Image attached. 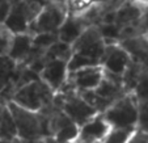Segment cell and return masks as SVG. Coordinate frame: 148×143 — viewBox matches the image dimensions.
Wrapping results in <instances>:
<instances>
[{
	"mask_svg": "<svg viewBox=\"0 0 148 143\" xmlns=\"http://www.w3.org/2000/svg\"><path fill=\"white\" fill-rule=\"evenodd\" d=\"M131 58L127 51L119 45V42H110L106 43V50L102 59V68L108 72L122 75L131 65Z\"/></svg>",
	"mask_w": 148,
	"mask_h": 143,
	"instance_id": "9c48e42d",
	"label": "cell"
},
{
	"mask_svg": "<svg viewBox=\"0 0 148 143\" xmlns=\"http://www.w3.org/2000/svg\"><path fill=\"white\" fill-rule=\"evenodd\" d=\"M45 142L46 143H66V142H60V140L55 139L54 137H46L45 138ZM72 143H76V142H72Z\"/></svg>",
	"mask_w": 148,
	"mask_h": 143,
	"instance_id": "4316f807",
	"label": "cell"
},
{
	"mask_svg": "<svg viewBox=\"0 0 148 143\" xmlns=\"http://www.w3.org/2000/svg\"><path fill=\"white\" fill-rule=\"evenodd\" d=\"M135 130L136 129H118V127H112L109 134L105 137V139L101 143H127Z\"/></svg>",
	"mask_w": 148,
	"mask_h": 143,
	"instance_id": "44dd1931",
	"label": "cell"
},
{
	"mask_svg": "<svg viewBox=\"0 0 148 143\" xmlns=\"http://www.w3.org/2000/svg\"><path fill=\"white\" fill-rule=\"evenodd\" d=\"M0 143H12V140H4V139H0Z\"/></svg>",
	"mask_w": 148,
	"mask_h": 143,
	"instance_id": "f546056e",
	"label": "cell"
},
{
	"mask_svg": "<svg viewBox=\"0 0 148 143\" xmlns=\"http://www.w3.org/2000/svg\"><path fill=\"white\" fill-rule=\"evenodd\" d=\"M71 56H72V46L62 42V41H56L45 53L46 62L50 60V59H63V60L70 62Z\"/></svg>",
	"mask_w": 148,
	"mask_h": 143,
	"instance_id": "ac0fdd59",
	"label": "cell"
},
{
	"mask_svg": "<svg viewBox=\"0 0 148 143\" xmlns=\"http://www.w3.org/2000/svg\"><path fill=\"white\" fill-rule=\"evenodd\" d=\"M68 62L63 59H50L47 60L43 70L39 74L41 80H43L54 92H59L64 87L68 79Z\"/></svg>",
	"mask_w": 148,
	"mask_h": 143,
	"instance_id": "30bf717a",
	"label": "cell"
},
{
	"mask_svg": "<svg viewBox=\"0 0 148 143\" xmlns=\"http://www.w3.org/2000/svg\"><path fill=\"white\" fill-rule=\"evenodd\" d=\"M132 1H138V3H147L148 4V0H132Z\"/></svg>",
	"mask_w": 148,
	"mask_h": 143,
	"instance_id": "f1b7e54d",
	"label": "cell"
},
{
	"mask_svg": "<svg viewBox=\"0 0 148 143\" xmlns=\"http://www.w3.org/2000/svg\"><path fill=\"white\" fill-rule=\"evenodd\" d=\"M119 45L127 51L131 60L142 67H148V36L140 34L119 41Z\"/></svg>",
	"mask_w": 148,
	"mask_h": 143,
	"instance_id": "7c38bea8",
	"label": "cell"
},
{
	"mask_svg": "<svg viewBox=\"0 0 148 143\" xmlns=\"http://www.w3.org/2000/svg\"><path fill=\"white\" fill-rule=\"evenodd\" d=\"M59 41L58 33H38L33 36V47L38 51L46 53L49 47Z\"/></svg>",
	"mask_w": 148,
	"mask_h": 143,
	"instance_id": "ffe728a7",
	"label": "cell"
},
{
	"mask_svg": "<svg viewBox=\"0 0 148 143\" xmlns=\"http://www.w3.org/2000/svg\"><path fill=\"white\" fill-rule=\"evenodd\" d=\"M106 50V42L97 26H89L72 43V56L68 62V72L83 67L101 66Z\"/></svg>",
	"mask_w": 148,
	"mask_h": 143,
	"instance_id": "6da1fadb",
	"label": "cell"
},
{
	"mask_svg": "<svg viewBox=\"0 0 148 143\" xmlns=\"http://www.w3.org/2000/svg\"><path fill=\"white\" fill-rule=\"evenodd\" d=\"M142 70H143V67L140 65L131 62L129 68L123 74V89H125L126 95L127 93H134L135 88L138 85V81H139Z\"/></svg>",
	"mask_w": 148,
	"mask_h": 143,
	"instance_id": "e0dca14e",
	"label": "cell"
},
{
	"mask_svg": "<svg viewBox=\"0 0 148 143\" xmlns=\"http://www.w3.org/2000/svg\"><path fill=\"white\" fill-rule=\"evenodd\" d=\"M112 130V126L108 124L101 114H97L79 126V137L76 142L79 143H101L105 137Z\"/></svg>",
	"mask_w": 148,
	"mask_h": 143,
	"instance_id": "8fae6325",
	"label": "cell"
},
{
	"mask_svg": "<svg viewBox=\"0 0 148 143\" xmlns=\"http://www.w3.org/2000/svg\"><path fill=\"white\" fill-rule=\"evenodd\" d=\"M139 114L140 105L134 93H127L119 97L105 112L101 113L110 126L118 129H138Z\"/></svg>",
	"mask_w": 148,
	"mask_h": 143,
	"instance_id": "3957f363",
	"label": "cell"
},
{
	"mask_svg": "<svg viewBox=\"0 0 148 143\" xmlns=\"http://www.w3.org/2000/svg\"><path fill=\"white\" fill-rule=\"evenodd\" d=\"M127 143H148V134L144 133L143 130L136 129L132 133V135L130 137Z\"/></svg>",
	"mask_w": 148,
	"mask_h": 143,
	"instance_id": "d4e9b609",
	"label": "cell"
},
{
	"mask_svg": "<svg viewBox=\"0 0 148 143\" xmlns=\"http://www.w3.org/2000/svg\"><path fill=\"white\" fill-rule=\"evenodd\" d=\"M13 38H14L13 32L5 24H0V56H5L9 54Z\"/></svg>",
	"mask_w": 148,
	"mask_h": 143,
	"instance_id": "7402d4cb",
	"label": "cell"
},
{
	"mask_svg": "<svg viewBox=\"0 0 148 143\" xmlns=\"http://www.w3.org/2000/svg\"><path fill=\"white\" fill-rule=\"evenodd\" d=\"M54 104L60 108L77 126H81L100 113L92 108L77 91L70 88L67 84L54 96Z\"/></svg>",
	"mask_w": 148,
	"mask_h": 143,
	"instance_id": "277c9868",
	"label": "cell"
},
{
	"mask_svg": "<svg viewBox=\"0 0 148 143\" xmlns=\"http://www.w3.org/2000/svg\"><path fill=\"white\" fill-rule=\"evenodd\" d=\"M32 50H33V34L18 33L14 34L8 56L13 59L17 65H24L28 60Z\"/></svg>",
	"mask_w": 148,
	"mask_h": 143,
	"instance_id": "5bb4252c",
	"label": "cell"
},
{
	"mask_svg": "<svg viewBox=\"0 0 148 143\" xmlns=\"http://www.w3.org/2000/svg\"><path fill=\"white\" fill-rule=\"evenodd\" d=\"M7 107L14 118L20 139L32 140L49 137L47 114L45 112H32L13 101H9Z\"/></svg>",
	"mask_w": 148,
	"mask_h": 143,
	"instance_id": "7a4b0ae2",
	"label": "cell"
},
{
	"mask_svg": "<svg viewBox=\"0 0 148 143\" xmlns=\"http://www.w3.org/2000/svg\"><path fill=\"white\" fill-rule=\"evenodd\" d=\"M17 65L8 55L0 56V91L4 89L9 83H12L17 71Z\"/></svg>",
	"mask_w": 148,
	"mask_h": 143,
	"instance_id": "2e32d148",
	"label": "cell"
},
{
	"mask_svg": "<svg viewBox=\"0 0 148 143\" xmlns=\"http://www.w3.org/2000/svg\"><path fill=\"white\" fill-rule=\"evenodd\" d=\"M55 92L43 80L38 79L17 89L12 101L32 112H41L54 102Z\"/></svg>",
	"mask_w": 148,
	"mask_h": 143,
	"instance_id": "5b68a950",
	"label": "cell"
},
{
	"mask_svg": "<svg viewBox=\"0 0 148 143\" xmlns=\"http://www.w3.org/2000/svg\"><path fill=\"white\" fill-rule=\"evenodd\" d=\"M11 11L5 20V25L13 32L29 33L32 23L39 14L42 8L49 3L47 0H9Z\"/></svg>",
	"mask_w": 148,
	"mask_h": 143,
	"instance_id": "8992f818",
	"label": "cell"
},
{
	"mask_svg": "<svg viewBox=\"0 0 148 143\" xmlns=\"http://www.w3.org/2000/svg\"><path fill=\"white\" fill-rule=\"evenodd\" d=\"M93 3H95V0H66L68 13L76 14V16L81 14L84 11H87Z\"/></svg>",
	"mask_w": 148,
	"mask_h": 143,
	"instance_id": "603a6c76",
	"label": "cell"
},
{
	"mask_svg": "<svg viewBox=\"0 0 148 143\" xmlns=\"http://www.w3.org/2000/svg\"><path fill=\"white\" fill-rule=\"evenodd\" d=\"M9 11H11V1L9 0H0V24L5 23Z\"/></svg>",
	"mask_w": 148,
	"mask_h": 143,
	"instance_id": "484cf974",
	"label": "cell"
},
{
	"mask_svg": "<svg viewBox=\"0 0 148 143\" xmlns=\"http://www.w3.org/2000/svg\"><path fill=\"white\" fill-rule=\"evenodd\" d=\"M76 143H79V142H76Z\"/></svg>",
	"mask_w": 148,
	"mask_h": 143,
	"instance_id": "4dcf8cb0",
	"label": "cell"
},
{
	"mask_svg": "<svg viewBox=\"0 0 148 143\" xmlns=\"http://www.w3.org/2000/svg\"><path fill=\"white\" fill-rule=\"evenodd\" d=\"M138 129L143 130L148 134V105L147 107H140V114H139V124Z\"/></svg>",
	"mask_w": 148,
	"mask_h": 143,
	"instance_id": "cb8c5ba5",
	"label": "cell"
},
{
	"mask_svg": "<svg viewBox=\"0 0 148 143\" xmlns=\"http://www.w3.org/2000/svg\"><path fill=\"white\" fill-rule=\"evenodd\" d=\"M18 138L17 134V126L12 113L9 112L8 107L3 108L1 117H0V139L4 140H13Z\"/></svg>",
	"mask_w": 148,
	"mask_h": 143,
	"instance_id": "9a60e30c",
	"label": "cell"
},
{
	"mask_svg": "<svg viewBox=\"0 0 148 143\" xmlns=\"http://www.w3.org/2000/svg\"><path fill=\"white\" fill-rule=\"evenodd\" d=\"M134 96L136 97L140 107L148 105V67H143L138 85L134 91Z\"/></svg>",
	"mask_w": 148,
	"mask_h": 143,
	"instance_id": "d6986e66",
	"label": "cell"
},
{
	"mask_svg": "<svg viewBox=\"0 0 148 143\" xmlns=\"http://www.w3.org/2000/svg\"><path fill=\"white\" fill-rule=\"evenodd\" d=\"M12 143H26L24 139H20V138H16V139L12 140Z\"/></svg>",
	"mask_w": 148,
	"mask_h": 143,
	"instance_id": "83f0119b",
	"label": "cell"
},
{
	"mask_svg": "<svg viewBox=\"0 0 148 143\" xmlns=\"http://www.w3.org/2000/svg\"><path fill=\"white\" fill-rule=\"evenodd\" d=\"M102 79V66H90V67H83L70 72L66 84L77 92H84V91H92L97 88Z\"/></svg>",
	"mask_w": 148,
	"mask_h": 143,
	"instance_id": "ba28073f",
	"label": "cell"
},
{
	"mask_svg": "<svg viewBox=\"0 0 148 143\" xmlns=\"http://www.w3.org/2000/svg\"><path fill=\"white\" fill-rule=\"evenodd\" d=\"M67 16L68 8L66 3L49 1L32 23L29 33L33 36L38 33H58Z\"/></svg>",
	"mask_w": 148,
	"mask_h": 143,
	"instance_id": "52a82bcc",
	"label": "cell"
},
{
	"mask_svg": "<svg viewBox=\"0 0 148 143\" xmlns=\"http://www.w3.org/2000/svg\"><path fill=\"white\" fill-rule=\"evenodd\" d=\"M89 24L85 21L81 16H76V14L68 13L67 19L64 20L63 25L58 30V38L59 41L72 46V43L76 39L89 28Z\"/></svg>",
	"mask_w": 148,
	"mask_h": 143,
	"instance_id": "4fadbf2b",
	"label": "cell"
}]
</instances>
